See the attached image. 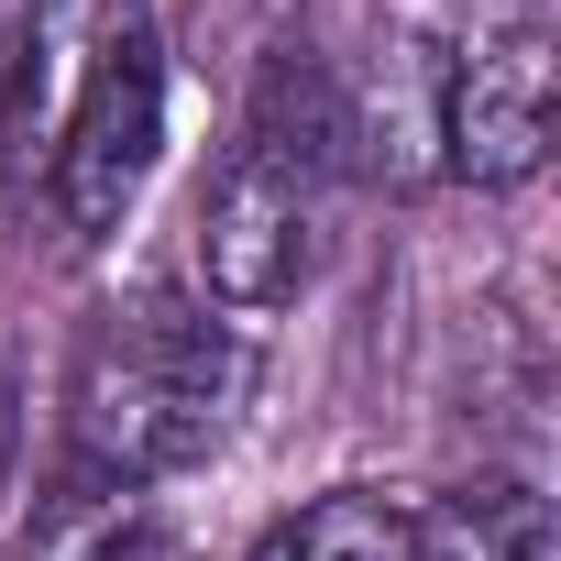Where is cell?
Returning a JSON list of instances; mask_svg holds the SVG:
<instances>
[{
  "label": "cell",
  "mask_w": 561,
  "mask_h": 561,
  "mask_svg": "<svg viewBox=\"0 0 561 561\" xmlns=\"http://www.w3.org/2000/svg\"><path fill=\"white\" fill-rule=\"evenodd\" d=\"M309 253H320V133L287 122L264 89V111L242 122V144L198 187V231H187L198 309L231 320V331H264L309 287Z\"/></svg>",
  "instance_id": "7a4b0ae2"
},
{
  "label": "cell",
  "mask_w": 561,
  "mask_h": 561,
  "mask_svg": "<svg viewBox=\"0 0 561 561\" xmlns=\"http://www.w3.org/2000/svg\"><path fill=\"white\" fill-rule=\"evenodd\" d=\"M242 561H419V495L386 484H331L298 517H275Z\"/></svg>",
  "instance_id": "52a82bcc"
},
{
  "label": "cell",
  "mask_w": 561,
  "mask_h": 561,
  "mask_svg": "<svg viewBox=\"0 0 561 561\" xmlns=\"http://www.w3.org/2000/svg\"><path fill=\"white\" fill-rule=\"evenodd\" d=\"M419 561H561L550 550V495L495 473V484H462L451 506H419Z\"/></svg>",
  "instance_id": "ba28073f"
},
{
  "label": "cell",
  "mask_w": 561,
  "mask_h": 561,
  "mask_svg": "<svg viewBox=\"0 0 561 561\" xmlns=\"http://www.w3.org/2000/svg\"><path fill=\"white\" fill-rule=\"evenodd\" d=\"M242 397H253V342L231 320H209L187 298H133L78 342L67 440H78L89 473L165 484V473H187L231 440Z\"/></svg>",
  "instance_id": "6da1fadb"
},
{
  "label": "cell",
  "mask_w": 561,
  "mask_h": 561,
  "mask_svg": "<svg viewBox=\"0 0 561 561\" xmlns=\"http://www.w3.org/2000/svg\"><path fill=\"white\" fill-rule=\"evenodd\" d=\"M0 506H12V375H0Z\"/></svg>",
  "instance_id": "9c48e42d"
},
{
  "label": "cell",
  "mask_w": 561,
  "mask_h": 561,
  "mask_svg": "<svg viewBox=\"0 0 561 561\" xmlns=\"http://www.w3.org/2000/svg\"><path fill=\"white\" fill-rule=\"evenodd\" d=\"M133 0H23L12 23V100H0V144H12V176H34L56 154V122L89 78V56L111 45V23Z\"/></svg>",
  "instance_id": "5b68a950"
},
{
  "label": "cell",
  "mask_w": 561,
  "mask_h": 561,
  "mask_svg": "<svg viewBox=\"0 0 561 561\" xmlns=\"http://www.w3.org/2000/svg\"><path fill=\"white\" fill-rule=\"evenodd\" d=\"M23 561H176V517L154 506V484H122V473H67L34 528H23Z\"/></svg>",
  "instance_id": "8992f818"
},
{
  "label": "cell",
  "mask_w": 561,
  "mask_h": 561,
  "mask_svg": "<svg viewBox=\"0 0 561 561\" xmlns=\"http://www.w3.org/2000/svg\"><path fill=\"white\" fill-rule=\"evenodd\" d=\"M550 0H473L440 56V154L462 187H528L550 154Z\"/></svg>",
  "instance_id": "277c9868"
},
{
  "label": "cell",
  "mask_w": 561,
  "mask_h": 561,
  "mask_svg": "<svg viewBox=\"0 0 561 561\" xmlns=\"http://www.w3.org/2000/svg\"><path fill=\"white\" fill-rule=\"evenodd\" d=\"M154 154H165V34L144 12H122L111 45L89 56L67 122H56V154H45V187H56L67 242H111L133 220Z\"/></svg>",
  "instance_id": "3957f363"
}]
</instances>
